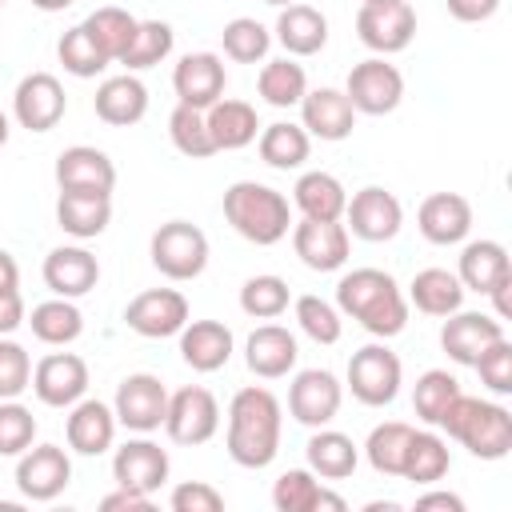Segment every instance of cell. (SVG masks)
<instances>
[{
  "instance_id": "6da1fadb",
  "label": "cell",
  "mask_w": 512,
  "mask_h": 512,
  "mask_svg": "<svg viewBox=\"0 0 512 512\" xmlns=\"http://www.w3.org/2000/svg\"><path fill=\"white\" fill-rule=\"evenodd\" d=\"M280 400L268 388H240L228 404V456L240 468H268L280 452Z\"/></svg>"
},
{
  "instance_id": "7a4b0ae2",
  "label": "cell",
  "mask_w": 512,
  "mask_h": 512,
  "mask_svg": "<svg viewBox=\"0 0 512 512\" xmlns=\"http://www.w3.org/2000/svg\"><path fill=\"white\" fill-rule=\"evenodd\" d=\"M336 304L344 316H352L364 332H372L380 340L400 336L408 324V296L380 268H352L348 276H340Z\"/></svg>"
},
{
  "instance_id": "3957f363",
  "label": "cell",
  "mask_w": 512,
  "mask_h": 512,
  "mask_svg": "<svg viewBox=\"0 0 512 512\" xmlns=\"http://www.w3.org/2000/svg\"><path fill=\"white\" fill-rule=\"evenodd\" d=\"M436 428H444L452 440H460L476 460H504L512 452V412L504 404H492L480 396L460 392Z\"/></svg>"
},
{
  "instance_id": "277c9868",
  "label": "cell",
  "mask_w": 512,
  "mask_h": 512,
  "mask_svg": "<svg viewBox=\"0 0 512 512\" xmlns=\"http://www.w3.org/2000/svg\"><path fill=\"white\" fill-rule=\"evenodd\" d=\"M224 220L252 244L268 248L276 240L288 236L292 228V208L284 200V192L268 188V184H256V180H236L228 192H224Z\"/></svg>"
},
{
  "instance_id": "5b68a950",
  "label": "cell",
  "mask_w": 512,
  "mask_h": 512,
  "mask_svg": "<svg viewBox=\"0 0 512 512\" xmlns=\"http://www.w3.org/2000/svg\"><path fill=\"white\" fill-rule=\"evenodd\" d=\"M152 264L168 280H196L208 268V236L188 220H168L152 232Z\"/></svg>"
},
{
  "instance_id": "8992f818",
  "label": "cell",
  "mask_w": 512,
  "mask_h": 512,
  "mask_svg": "<svg viewBox=\"0 0 512 512\" xmlns=\"http://www.w3.org/2000/svg\"><path fill=\"white\" fill-rule=\"evenodd\" d=\"M356 36L364 48H372L376 56H392L404 52L416 36V8L408 0H376V4H360L356 12Z\"/></svg>"
},
{
  "instance_id": "52a82bcc",
  "label": "cell",
  "mask_w": 512,
  "mask_h": 512,
  "mask_svg": "<svg viewBox=\"0 0 512 512\" xmlns=\"http://www.w3.org/2000/svg\"><path fill=\"white\" fill-rule=\"evenodd\" d=\"M400 376H404L400 356H396L392 348H384V344H364V348L352 352V360H348V388H352V396H356L360 404H368V408L392 404L396 392H400Z\"/></svg>"
},
{
  "instance_id": "ba28073f",
  "label": "cell",
  "mask_w": 512,
  "mask_h": 512,
  "mask_svg": "<svg viewBox=\"0 0 512 512\" xmlns=\"http://www.w3.org/2000/svg\"><path fill=\"white\" fill-rule=\"evenodd\" d=\"M220 428V404L208 388L200 384H188V388H176L168 396V416H164V432L172 444H184V448H196V444H208Z\"/></svg>"
},
{
  "instance_id": "9c48e42d",
  "label": "cell",
  "mask_w": 512,
  "mask_h": 512,
  "mask_svg": "<svg viewBox=\"0 0 512 512\" xmlns=\"http://www.w3.org/2000/svg\"><path fill=\"white\" fill-rule=\"evenodd\" d=\"M344 96H348L352 108L364 112V116H388V112H396L400 100H404V76H400V68L388 64L384 56H368V60H360V64L348 72Z\"/></svg>"
},
{
  "instance_id": "30bf717a",
  "label": "cell",
  "mask_w": 512,
  "mask_h": 512,
  "mask_svg": "<svg viewBox=\"0 0 512 512\" xmlns=\"http://www.w3.org/2000/svg\"><path fill=\"white\" fill-rule=\"evenodd\" d=\"M112 412H116V424H124L128 432H156L168 416V388L152 372H132L120 380Z\"/></svg>"
},
{
  "instance_id": "8fae6325",
  "label": "cell",
  "mask_w": 512,
  "mask_h": 512,
  "mask_svg": "<svg viewBox=\"0 0 512 512\" xmlns=\"http://www.w3.org/2000/svg\"><path fill=\"white\" fill-rule=\"evenodd\" d=\"M68 112L64 84L52 72H28L12 92V116L28 132H52Z\"/></svg>"
},
{
  "instance_id": "7c38bea8",
  "label": "cell",
  "mask_w": 512,
  "mask_h": 512,
  "mask_svg": "<svg viewBox=\"0 0 512 512\" xmlns=\"http://www.w3.org/2000/svg\"><path fill=\"white\" fill-rule=\"evenodd\" d=\"M340 400H344V388L328 368H304V372H296V380L288 388V412L304 428L332 424L340 412Z\"/></svg>"
},
{
  "instance_id": "4fadbf2b",
  "label": "cell",
  "mask_w": 512,
  "mask_h": 512,
  "mask_svg": "<svg viewBox=\"0 0 512 512\" xmlns=\"http://www.w3.org/2000/svg\"><path fill=\"white\" fill-rule=\"evenodd\" d=\"M72 480V460L60 444H36L28 452H20V464H16V488L24 500H36V504H48L56 500Z\"/></svg>"
},
{
  "instance_id": "5bb4252c",
  "label": "cell",
  "mask_w": 512,
  "mask_h": 512,
  "mask_svg": "<svg viewBox=\"0 0 512 512\" xmlns=\"http://www.w3.org/2000/svg\"><path fill=\"white\" fill-rule=\"evenodd\" d=\"M124 324L148 340L180 336V328L188 324V300L176 288H148L124 308Z\"/></svg>"
},
{
  "instance_id": "9a60e30c",
  "label": "cell",
  "mask_w": 512,
  "mask_h": 512,
  "mask_svg": "<svg viewBox=\"0 0 512 512\" xmlns=\"http://www.w3.org/2000/svg\"><path fill=\"white\" fill-rule=\"evenodd\" d=\"M32 392L48 408H72L88 392V364L76 352H48L32 368Z\"/></svg>"
},
{
  "instance_id": "2e32d148",
  "label": "cell",
  "mask_w": 512,
  "mask_h": 512,
  "mask_svg": "<svg viewBox=\"0 0 512 512\" xmlns=\"http://www.w3.org/2000/svg\"><path fill=\"white\" fill-rule=\"evenodd\" d=\"M344 216H348L352 236L372 240V244L392 240V236L400 232V224H404V208H400V200H396L388 188H380V184L360 188V192L344 204Z\"/></svg>"
},
{
  "instance_id": "e0dca14e",
  "label": "cell",
  "mask_w": 512,
  "mask_h": 512,
  "mask_svg": "<svg viewBox=\"0 0 512 512\" xmlns=\"http://www.w3.org/2000/svg\"><path fill=\"white\" fill-rule=\"evenodd\" d=\"M56 184L60 192H96V196H112L116 188V164L108 160V152L92 148V144H72L56 156Z\"/></svg>"
},
{
  "instance_id": "ac0fdd59",
  "label": "cell",
  "mask_w": 512,
  "mask_h": 512,
  "mask_svg": "<svg viewBox=\"0 0 512 512\" xmlns=\"http://www.w3.org/2000/svg\"><path fill=\"white\" fill-rule=\"evenodd\" d=\"M168 468H172L168 452H164L156 440H144V436L120 444L116 456H112V480H116L120 488H136V492H144V496L160 492V484L168 480Z\"/></svg>"
},
{
  "instance_id": "d6986e66",
  "label": "cell",
  "mask_w": 512,
  "mask_h": 512,
  "mask_svg": "<svg viewBox=\"0 0 512 512\" xmlns=\"http://www.w3.org/2000/svg\"><path fill=\"white\" fill-rule=\"evenodd\" d=\"M224 84H228V72H224V60L216 52H188L172 68V88H176L180 104L200 108V112L224 96Z\"/></svg>"
},
{
  "instance_id": "ffe728a7",
  "label": "cell",
  "mask_w": 512,
  "mask_h": 512,
  "mask_svg": "<svg viewBox=\"0 0 512 512\" xmlns=\"http://www.w3.org/2000/svg\"><path fill=\"white\" fill-rule=\"evenodd\" d=\"M292 248L312 272H336V268H344L352 240L340 220H308L304 216L292 228Z\"/></svg>"
},
{
  "instance_id": "44dd1931",
  "label": "cell",
  "mask_w": 512,
  "mask_h": 512,
  "mask_svg": "<svg viewBox=\"0 0 512 512\" xmlns=\"http://www.w3.org/2000/svg\"><path fill=\"white\" fill-rule=\"evenodd\" d=\"M416 224L428 244H440V248L460 244L472 232V204L460 192H432V196H424Z\"/></svg>"
},
{
  "instance_id": "7402d4cb",
  "label": "cell",
  "mask_w": 512,
  "mask_h": 512,
  "mask_svg": "<svg viewBox=\"0 0 512 512\" xmlns=\"http://www.w3.org/2000/svg\"><path fill=\"white\" fill-rule=\"evenodd\" d=\"M300 128L320 140H348L356 128V108L340 88H312L300 100Z\"/></svg>"
},
{
  "instance_id": "603a6c76",
  "label": "cell",
  "mask_w": 512,
  "mask_h": 512,
  "mask_svg": "<svg viewBox=\"0 0 512 512\" xmlns=\"http://www.w3.org/2000/svg\"><path fill=\"white\" fill-rule=\"evenodd\" d=\"M504 336V324L496 316H484V312H452L440 328V348L448 352V360L456 364H476V356L496 344Z\"/></svg>"
},
{
  "instance_id": "cb8c5ba5",
  "label": "cell",
  "mask_w": 512,
  "mask_h": 512,
  "mask_svg": "<svg viewBox=\"0 0 512 512\" xmlns=\"http://www.w3.org/2000/svg\"><path fill=\"white\" fill-rule=\"evenodd\" d=\"M96 280H100V264H96V256H92L88 248H80V244L52 248V252L44 256V284H48L56 296H68V300L88 296V292L96 288Z\"/></svg>"
},
{
  "instance_id": "d4e9b609",
  "label": "cell",
  "mask_w": 512,
  "mask_h": 512,
  "mask_svg": "<svg viewBox=\"0 0 512 512\" xmlns=\"http://www.w3.org/2000/svg\"><path fill=\"white\" fill-rule=\"evenodd\" d=\"M456 276H460L464 292L472 288V292H480V296H488V292H496V288L512 284L508 248H504L500 240H472V244H464Z\"/></svg>"
},
{
  "instance_id": "484cf974",
  "label": "cell",
  "mask_w": 512,
  "mask_h": 512,
  "mask_svg": "<svg viewBox=\"0 0 512 512\" xmlns=\"http://www.w3.org/2000/svg\"><path fill=\"white\" fill-rule=\"evenodd\" d=\"M64 436H68V448H72V452H80V456H100V452H108L112 440H116V412H112L104 400H76L72 412H68Z\"/></svg>"
},
{
  "instance_id": "4316f807",
  "label": "cell",
  "mask_w": 512,
  "mask_h": 512,
  "mask_svg": "<svg viewBox=\"0 0 512 512\" xmlns=\"http://www.w3.org/2000/svg\"><path fill=\"white\" fill-rule=\"evenodd\" d=\"M180 356L196 372H220L232 360V328L220 320H188L180 328Z\"/></svg>"
},
{
  "instance_id": "83f0119b",
  "label": "cell",
  "mask_w": 512,
  "mask_h": 512,
  "mask_svg": "<svg viewBox=\"0 0 512 512\" xmlns=\"http://www.w3.org/2000/svg\"><path fill=\"white\" fill-rule=\"evenodd\" d=\"M296 356H300L296 336H292L288 328H280V324H260V328L248 336V344H244L248 368H252L256 376H264V380L288 376V372L296 368Z\"/></svg>"
},
{
  "instance_id": "f1b7e54d",
  "label": "cell",
  "mask_w": 512,
  "mask_h": 512,
  "mask_svg": "<svg viewBox=\"0 0 512 512\" xmlns=\"http://www.w3.org/2000/svg\"><path fill=\"white\" fill-rule=\"evenodd\" d=\"M92 108H96V116H100L104 124H112V128L140 124L144 112H148V88H144L132 72H124V76H108V80L96 88Z\"/></svg>"
},
{
  "instance_id": "f546056e",
  "label": "cell",
  "mask_w": 512,
  "mask_h": 512,
  "mask_svg": "<svg viewBox=\"0 0 512 512\" xmlns=\"http://www.w3.org/2000/svg\"><path fill=\"white\" fill-rule=\"evenodd\" d=\"M204 124H208V136L216 144V152H236V148H248L260 132V120H256V108L248 100H216L212 108H204Z\"/></svg>"
},
{
  "instance_id": "4dcf8cb0",
  "label": "cell",
  "mask_w": 512,
  "mask_h": 512,
  "mask_svg": "<svg viewBox=\"0 0 512 512\" xmlns=\"http://www.w3.org/2000/svg\"><path fill=\"white\" fill-rule=\"evenodd\" d=\"M276 40L288 56H316L328 44V20L312 4H284L276 16Z\"/></svg>"
},
{
  "instance_id": "1f68e13d",
  "label": "cell",
  "mask_w": 512,
  "mask_h": 512,
  "mask_svg": "<svg viewBox=\"0 0 512 512\" xmlns=\"http://www.w3.org/2000/svg\"><path fill=\"white\" fill-rule=\"evenodd\" d=\"M56 224L76 236V240H92L112 224V196H96V192H60L56 200Z\"/></svg>"
},
{
  "instance_id": "d6a6232c",
  "label": "cell",
  "mask_w": 512,
  "mask_h": 512,
  "mask_svg": "<svg viewBox=\"0 0 512 512\" xmlns=\"http://www.w3.org/2000/svg\"><path fill=\"white\" fill-rule=\"evenodd\" d=\"M408 300L424 312V316H452L464 304V284L456 272L448 268H424L412 276L408 284Z\"/></svg>"
},
{
  "instance_id": "836d02e7",
  "label": "cell",
  "mask_w": 512,
  "mask_h": 512,
  "mask_svg": "<svg viewBox=\"0 0 512 512\" xmlns=\"http://www.w3.org/2000/svg\"><path fill=\"white\" fill-rule=\"evenodd\" d=\"M292 200L308 220H340L348 192L332 172H304L292 188Z\"/></svg>"
},
{
  "instance_id": "e575fe53",
  "label": "cell",
  "mask_w": 512,
  "mask_h": 512,
  "mask_svg": "<svg viewBox=\"0 0 512 512\" xmlns=\"http://www.w3.org/2000/svg\"><path fill=\"white\" fill-rule=\"evenodd\" d=\"M356 464H360V452H356V444H352V436H344V432H336V428H316V436L308 440V468L316 472V476H324V480H344V476H352L356 472Z\"/></svg>"
},
{
  "instance_id": "d590c367",
  "label": "cell",
  "mask_w": 512,
  "mask_h": 512,
  "mask_svg": "<svg viewBox=\"0 0 512 512\" xmlns=\"http://www.w3.org/2000/svg\"><path fill=\"white\" fill-rule=\"evenodd\" d=\"M308 152H312V136L292 120H276V124H268L260 132V160L268 168L292 172V168H300L308 160Z\"/></svg>"
},
{
  "instance_id": "8d00e7d4",
  "label": "cell",
  "mask_w": 512,
  "mask_h": 512,
  "mask_svg": "<svg viewBox=\"0 0 512 512\" xmlns=\"http://www.w3.org/2000/svg\"><path fill=\"white\" fill-rule=\"evenodd\" d=\"M28 324H32V336H36L40 344H52V348L72 344V340L84 332V316H80V308H76L68 296H56V300L36 304Z\"/></svg>"
},
{
  "instance_id": "74e56055",
  "label": "cell",
  "mask_w": 512,
  "mask_h": 512,
  "mask_svg": "<svg viewBox=\"0 0 512 512\" xmlns=\"http://www.w3.org/2000/svg\"><path fill=\"white\" fill-rule=\"evenodd\" d=\"M256 92L264 96V104L272 108H296L308 92V76H304V64L296 60H268L256 76Z\"/></svg>"
},
{
  "instance_id": "f35d334b",
  "label": "cell",
  "mask_w": 512,
  "mask_h": 512,
  "mask_svg": "<svg viewBox=\"0 0 512 512\" xmlns=\"http://www.w3.org/2000/svg\"><path fill=\"white\" fill-rule=\"evenodd\" d=\"M452 468V456H448V444L436 436V432H412L408 440V452H404V480L412 484H436L444 480Z\"/></svg>"
},
{
  "instance_id": "ab89813d",
  "label": "cell",
  "mask_w": 512,
  "mask_h": 512,
  "mask_svg": "<svg viewBox=\"0 0 512 512\" xmlns=\"http://www.w3.org/2000/svg\"><path fill=\"white\" fill-rule=\"evenodd\" d=\"M412 432H416V428L404 424V420H384V424H376V428L368 432V444H364L368 464H372L380 476H400V472H404V452H408Z\"/></svg>"
},
{
  "instance_id": "60d3db41",
  "label": "cell",
  "mask_w": 512,
  "mask_h": 512,
  "mask_svg": "<svg viewBox=\"0 0 512 512\" xmlns=\"http://www.w3.org/2000/svg\"><path fill=\"white\" fill-rule=\"evenodd\" d=\"M172 28L164 24V20H140L136 24V32H132V40H128V48H124V56L116 60V64H124L128 72H144V68H156L168 52H172Z\"/></svg>"
},
{
  "instance_id": "b9f144b4",
  "label": "cell",
  "mask_w": 512,
  "mask_h": 512,
  "mask_svg": "<svg viewBox=\"0 0 512 512\" xmlns=\"http://www.w3.org/2000/svg\"><path fill=\"white\" fill-rule=\"evenodd\" d=\"M460 396V380L452 376V372H444V368H428L420 380H416V388H412V408H416V416L424 420V424H440V416L452 408V400Z\"/></svg>"
},
{
  "instance_id": "7bdbcfd3",
  "label": "cell",
  "mask_w": 512,
  "mask_h": 512,
  "mask_svg": "<svg viewBox=\"0 0 512 512\" xmlns=\"http://www.w3.org/2000/svg\"><path fill=\"white\" fill-rule=\"evenodd\" d=\"M136 16H128L124 8H116V4H104V8H96L88 20H84V28H88V36L96 40V48L108 56V60H120L124 56V48H128V40H132V32H136Z\"/></svg>"
},
{
  "instance_id": "ee69618b",
  "label": "cell",
  "mask_w": 512,
  "mask_h": 512,
  "mask_svg": "<svg viewBox=\"0 0 512 512\" xmlns=\"http://www.w3.org/2000/svg\"><path fill=\"white\" fill-rule=\"evenodd\" d=\"M220 44H224V56H228V60H236V64H256V60L268 56L272 32H268L260 20H252V16H236V20L224 24Z\"/></svg>"
},
{
  "instance_id": "f6af8a7d",
  "label": "cell",
  "mask_w": 512,
  "mask_h": 512,
  "mask_svg": "<svg viewBox=\"0 0 512 512\" xmlns=\"http://www.w3.org/2000/svg\"><path fill=\"white\" fill-rule=\"evenodd\" d=\"M56 56H60L64 72H72V76H80V80L100 76V72L112 64V60H108V56L96 48V40L88 36V28H84V24H76V28H68V32L60 36Z\"/></svg>"
},
{
  "instance_id": "bcb514c9",
  "label": "cell",
  "mask_w": 512,
  "mask_h": 512,
  "mask_svg": "<svg viewBox=\"0 0 512 512\" xmlns=\"http://www.w3.org/2000/svg\"><path fill=\"white\" fill-rule=\"evenodd\" d=\"M168 136L176 144V152H184L188 160H204L216 152L212 136H208V124H204V112L200 108H188V104H176L172 116H168Z\"/></svg>"
},
{
  "instance_id": "7dc6e473",
  "label": "cell",
  "mask_w": 512,
  "mask_h": 512,
  "mask_svg": "<svg viewBox=\"0 0 512 512\" xmlns=\"http://www.w3.org/2000/svg\"><path fill=\"white\" fill-rule=\"evenodd\" d=\"M288 284L280 280V276H272V272H264V276H248L244 280V288H240V308L248 312V316H256V320H276V316H284L288 312Z\"/></svg>"
},
{
  "instance_id": "c3c4849f",
  "label": "cell",
  "mask_w": 512,
  "mask_h": 512,
  "mask_svg": "<svg viewBox=\"0 0 512 512\" xmlns=\"http://www.w3.org/2000/svg\"><path fill=\"white\" fill-rule=\"evenodd\" d=\"M272 504H276V512H316V504H320L316 472L288 468L284 476H276V484H272Z\"/></svg>"
},
{
  "instance_id": "681fc988",
  "label": "cell",
  "mask_w": 512,
  "mask_h": 512,
  "mask_svg": "<svg viewBox=\"0 0 512 512\" xmlns=\"http://www.w3.org/2000/svg\"><path fill=\"white\" fill-rule=\"evenodd\" d=\"M36 440V416L20 400H0V456H20Z\"/></svg>"
},
{
  "instance_id": "f907efd6",
  "label": "cell",
  "mask_w": 512,
  "mask_h": 512,
  "mask_svg": "<svg viewBox=\"0 0 512 512\" xmlns=\"http://www.w3.org/2000/svg\"><path fill=\"white\" fill-rule=\"evenodd\" d=\"M296 320H300V332L312 336L316 344H336L340 340V312L320 296H300L296 300Z\"/></svg>"
},
{
  "instance_id": "816d5d0a",
  "label": "cell",
  "mask_w": 512,
  "mask_h": 512,
  "mask_svg": "<svg viewBox=\"0 0 512 512\" xmlns=\"http://www.w3.org/2000/svg\"><path fill=\"white\" fill-rule=\"evenodd\" d=\"M472 368L480 372V384H488L496 396H508L512 392V344H508V336H500L496 344H488L476 356Z\"/></svg>"
},
{
  "instance_id": "f5cc1de1",
  "label": "cell",
  "mask_w": 512,
  "mask_h": 512,
  "mask_svg": "<svg viewBox=\"0 0 512 512\" xmlns=\"http://www.w3.org/2000/svg\"><path fill=\"white\" fill-rule=\"evenodd\" d=\"M24 388H32V360L16 340L0 336V400H16Z\"/></svg>"
},
{
  "instance_id": "db71d44e",
  "label": "cell",
  "mask_w": 512,
  "mask_h": 512,
  "mask_svg": "<svg viewBox=\"0 0 512 512\" xmlns=\"http://www.w3.org/2000/svg\"><path fill=\"white\" fill-rule=\"evenodd\" d=\"M168 504H172V512H220L224 496L212 484H204V480H184V484L172 488Z\"/></svg>"
},
{
  "instance_id": "11a10c76",
  "label": "cell",
  "mask_w": 512,
  "mask_h": 512,
  "mask_svg": "<svg viewBox=\"0 0 512 512\" xmlns=\"http://www.w3.org/2000/svg\"><path fill=\"white\" fill-rule=\"evenodd\" d=\"M100 508H104V512H148V508H152V496L116 484V492H108V496L100 500Z\"/></svg>"
},
{
  "instance_id": "9f6ffc18",
  "label": "cell",
  "mask_w": 512,
  "mask_h": 512,
  "mask_svg": "<svg viewBox=\"0 0 512 512\" xmlns=\"http://www.w3.org/2000/svg\"><path fill=\"white\" fill-rule=\"evenodd\" d=\"M496 8H500V0H448V12L464 24L488 20V16H496Z\"/></svg>"
},
{
  "instance_id": "6f0895ef",
  "label": "cell",
  "mask_w": 512,
  "mask_h": 512,
  "mask_svg": "<svg viewBox=\"0 0 512 512\" xmlns=\"http://www.w3.org/2000/svg\"><path fill=\"white\" fill-rule=\"evenodd\" d=\"M20 324H24V300H20V292H4L0 296V336L16 332Z\"/></svg>"
},
{
  "instance_id": "680465c9",
  "label": "cell",
  "mask_w": 512,
  "mask_h": 512,
  "mask_svg": "<svg viewBox=\"0 0 512 512\" xmlns=\"http://www.w3.org/2000/svg\"><path fill=\"white\" fill-rule=\"evenodd\" d=\"M416 508L424 512V508H448V512H464V500L460 496H452V492H424V496H416Z\"/></svg>"
},
{
  "instance_id": "91938a15",
  "label": "cell",
  "mask_w": 512,
  "mask_h": 512,
  "mask_svg": "<svg viewBox=\"0 0 512 512\" xmlns=\"http://www.w3.org/2000/svg\"><path fill=\"white\" fill-rule=\"evenodd\" d=\"M4 292H20V268H16L12 252L0 248V296H4Z\"/></svg>"
},
{
  "instance_id": "94428289",
  "label": "cell",
  "mask_w": 512,
  "mask_h": 512,
  "mask_svg": "<svg viewBox=\"0 0 512 512\" xmlns=\"http://www.w3.org/2000/svg\"><path fill=\"white\" fill-rule=\"evenodd\" d=\"M316 508H332V512H344L348 504H344V496H336V492H328V488H320V504Z\"/></svg>"
},
{
  "instance_id": "6125c7cd",
  "label": "cell",
  "mask_w": 512,
  "mask_h": 512,
  "mask_svg": "<svg viewBox=\"0 0 512 512\" xmlns=\"http://www.w3.org/2000/svg\"><path fill=\"white\" fill-rule=\"evenodd\" d=\"M40 12H64V8H72L76 0H32Z\"/></svg>"
},
{
  "instance_id": "be15d7a7",
  "label": "cell",
  "mask_w": 512,
  "mask_h": 512,
  "mask_svg": "<svg viewBox=\"0 0 512 512\" xmlns=\"http://www.w3.org/2000/svg\"><path fill=\"white\" fill-rule=\"evenodd\" d=\"M8 132H12V128H8V116H4V112H0V148H4V144H8Z\"/></svg>"
},
{
  "instance_id": "e7e4bbea",
  "label": "cell",
  "mask_w": 512,
  "mask_h": 512,
  "mask_svg": "<svg viewBox=\"0 0 512 512\" xmlns=\"http://www.w3.org/2000/svg\"><path fill=\"white\" fill-rule=\"evenodd\" d=\"M264 4H272V8H284V4H296V0H264Z\"/></svg>"
},
{
  "instance_id": "03108f58",
  "label": "cell",
  "mask_w": 512,
  "mask_h": 512,
  "mask_svg": "<svg viewBox=\"0 0 512 512\" xmlns=\"http://www.w3.org/2000/svg\"><path fill=\"white\" fill-rule=\"evenodd\" d=\"M364 4H376V0H364Z\"/></svg>"
},
{
  "instance_id": "003e7915",
  "label": "cell",
  "mask_w": 512,
  "mask_h": 512,
  "mask_svg": "<svg viewBox=\"0 0 512 512\" xmlns=\"http://www.w3.org/2000/svg\"><path fill=\"white\" fill-rule=\"evenodd\" d=\"M0 4H4V0H0Z\"/></svg>"
}]
</instances>
